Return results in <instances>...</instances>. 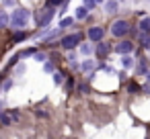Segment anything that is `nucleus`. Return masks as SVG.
Segmentation results:
<instances>
[{
    "label": "nucleus",
    "mask_w": 150,
    "mask_h": 139,
    "mask_svg": "<svg viewBox=\"0 0 150 139\" xmlns=\"http://www.w3.org/2000/svg\"><path fill=\"white\" fill-rule=\"evenodd\" d=\"M35 59H37V61H43V59H45V53H37Z\"/></svg>",
    "instance_id": "obj_22"
},
{
    "label": "nucleus",
    "mask_w": 150,
    "mask_h": 139,
    "mask_svg": "<svg viewBox=\"0 0 150 139\" xmlns=\"http://www.w3.org/2000/svg\"><path fill=\"white\" fill-rule=\"evenodd\" d=\"M80 51H82L84 55H88V53L93 51V47H91V45H82V47H80Z\"/></svg>",
    "instance_id": "obj_18"
},
{
    "label": "nucleus",
    "mask_w": 150,
    "mask_h": 139,
    "mask_svg": "<svg viewBox=\"0 0 150 139\" xmlns=\"http://www.w3.org/2000/svg\"><path fill=\"white\" fill-rule=\"evenodd\" d=\"M52 19H54V8L47 6V8H43L41 15H37V25H39V27H47Z\"/></svg>",
    "instance_id": "obj_4"
},
{
    "label": "nucleus",
    "mask_w": 150,
    "mask_h": 139,
    "mask_svg": "<svg viewBox=\"0 0 150 139\" xmlns=\"http://www.w3.org/2000/svg\"><path fill=\"white\" fill-rule=\"evenodd\" d=\"M140 31H144V33H150V17H144L142 21H140Z\"/></svg>",
    "instance_id": "obj_7"
},
{
    "label": "nucleus",
    "mask_w": 150,
    "mask_h": 139,
    "mask_svg": "<svg viewBox=\"0 0 150 139\" xmlns=\"http://www.w3.org/2000/svg\"><path fill=\"white\" fill-rule=\"evenodd\" d=\"M95 2H103V0H95Z\"/></svg>",
    "instance_id": "obj_24"
},
{
    "label": "nucleus",
    "mask_w": 150,
    "mask_h": 139,
    "mask_svg": "<svg viewBox=\"0 0 150 139\" xmlns=\"http://www.w3.org/2000/svg\"><path fill=\"white\" fill-rule=\"evenodd\" d=\"M62 80H64V74H62V72H56V74H54V82H56V84H62Z\"/></svg>",
    "instance_id": "obj_14"
},
{
    "label": "nucleus",
    "mask_w": 150,
    "mask_h": 139,
    "mask_svg": "<svg viewBox=\"0 0 150 139\" xmlns=\"http://www.w3.org/2000/svg\"><path fill=\"white\" fill-rule=\"evenodd\" d=\"M103 37H105L103 27H93V29H88V39H91V41H101Z\"/></svg>",
    "instance_id": "obj_5"
},
{
    "label": "nucleus",
    "mask_w": 150,
    "mask_h": 139,
    "mask_svg": "<svg viewBox=\"0 0 150 139\" xmlns=\"http://www.w3.org/2000/svg\"><path fill=\"white\" fill-rule=\"evenodd\" d=\"M127 31H129V23H127V21H115V23L111 25V33H113L115 37L127 35Z\"/></svg>",
    "instance_id": "obj_2"
},
{
    "label": "nucleus",
    "mask_w": 150,
    "mask_h": 139,
    "mask_svg": "<svg viewBox=\"0 0 150 139\" xmlns=\"http://www.w3.org/2000/svg\"><path fill=\"white\" fill-rule=\"evenodd\" d=\"M8 23H11V17H8L4 10H0V29H4Z\"/></svg>",
    "instance_id": "obj_8"
},
{
    "label": "nucleus",
    "mask_w": 150,
    "mask_h": 139,
    "mask_svg": "<svg viewBox=\"0 0 150 139\" xmlns=\"http://www.w3.org/2000/svg\"><path fill=\"white\" fill-rule=\"evenodd\" d=\"M132 49H134V43H132V41H121V43H117V47H115L117 53H129Z\"/></svg>",
    "instance_id": "obj_6"
},
{
    "label": "nucleus",
    "mask_w": 150,
    "mask_h": 139,
    "mask_svg": "<svg viewBox=\"0 0 150 139\" xmlns=\"http://www.w3.org/2000/svg\"><path fill=\"white\" fill-rule=\"evenodd\" d=\"M144 47H146V49H150V37H146V39H144Z\"/></svg>",
    "instance_id": "obj_23"
},
{
    "label": "nucleus",
    "mask_w": 150,
    "mask_h": 139,
    "mask_svg": "<svg viewBox=\"0 0 150 139\" xmlns=\"http://www.w3.org/2000/svg\"><path fill=\"white\" fill-rule=\"evenodd\" d=\"M107 51H109V47H107V45H103V43H101V45H99V55H105V53H107Z\"/></svg>",
    "instance_id": "obj_19"
},
{
    "label": "nucleus",
    "mask_w": 150,
    "mask_h": 139,
    "mask_svg": "<svg viewBox=\"0 0 150 139\" xmlns=\"http://www.w3.org/2000/svg\"><path fill=\"white\" fill-rule=\"evenodd\" d=\"M127 90H129V92H132V94H136V92H138V90H140V86H138V84H136V82H132V84H129V86H127Z\"/></svg>",
    "instance_id": "obj_15"
},
{
    "label": "nucleus",
    "mask_w": 150,
    "mask_h": 139,
    "mask_svg": "<svg viewBox=\"0 0 150 139\" xmlns=\"http://www.w3.org/2000/svg\"><path fill=\"white\" fill-rule=\"evenodd\" d=\"M105 8H107V13H115V10H117V0H107V2H105Z\"/></svg>",
    "instance_id": "obj_9"
},
{
    "label": "nucleus",
    "mask_w": 150,
    "mask_h": 139,
    "mask_svg": "<svg viewBox=\"0 0 150 139\" xmlns=\"http://www.w3.org/2000/svg\"><path fill=\"white\" fill-rule=\"evenodd\" d=\"M95 6H97L95 0H84V8H86V10H93Z\"/></svg>",
    "instance_id": "obj_12"
},
{
    "label": "nucleus",
    "mask_w": 150,
    "mask_h": 139,
    "mask_svg": "<svg viewBox=\"0 0 150 139\" xmlns=\"http://www.w3.org/2000/svg\"><path fill=\"white\" fill-rule=\"evenodd\" d=\"M29 17H31V13H29L27 8H17V10L13 13V17H11V23H13L15 29H23V27L29 23Z\"/></svg>",
    "instance_id": "obj_1"
},
{
    "label": "nucleus",
    "mask_w": 150,
    "mask_h": 139,
    "mask_svg": "<svg viewBox=\"0 0 150 139\" xmlns=\"http://www.w3.org/2000/svg\"><path fill=\"white\" fill-rule=\"evenodd\" d=\"M121 64H123V68H132V66H134V61H132V57H127V55H125V57L121 59Z\"/></svg>",
    "instance_id": "obj_13"
},
{
    "label": "nucleus",
    "mask_w": 150,
    "mask_h": 139,
    "mask_svg": "<svg viewBox=\"0 0 150 139\" xmlns=\"http://www.w3.org/2000/svg\"><path fill=\"white\" fill-rule=\"evenodd\" d=\"M91 68H93V61H84V64H82V70H84V72L91 70Z\"/></svg>",
    "instance_id": "obj_21"
},
{
    "label": "nucleus",
    "mask_w": 150,
    "mask_h": 139,
    "mask_svg": "<svg viewBox=\"0 0 150 139\" xmlns=\"http://www.w3.org/2000/svg\"><path fill=\"white\" fill-rule=\"evenodd\" d=\"M80 41H82V33H74V35H68V37L62 39V47L64 49H74Z\"/></svg>",
    "instance_id": "obj_3"
},
{
    "label": "nucleus",
    "mask_w": 150,
    "mask_h": 139,
    "mask_svg": "<svg viewBox=\"0 0 150 139\" xmlns=\"http://www.w3.org/2000/svg\"><path fill=\"white\" fill-rule=\"evenodd\" d=\"M23 39H27V33L23 31V33H17L15 35V41H23Z\"/></svg>",
    "instance_id": "obj_17"
},
{
    "label": "nucleus",
    "mask_w": 150,
    "mask_h": 139,
    "mask_svg": "<svg viewBox=\"0 0 150 139\" xmlns=\"http://www.w3.org/2000/svg\"><path fill=\"white\" fill-rule=\"evenodd\" d=\"M0 123H2V125H11V117L8 115H0Z\"/></svg>",
    "instance_id": "obj_16"
},
{
    "label": "nucleus",
    "mask_w": 150,
    "mask_h": 139,
    "mask_svg": "<svg viewBox=\"0 0 150 139\" xmlns=\"http://www.w3.org/2000/svg\"><path fill=\"white\" fill-rule=\"evenodd\" d=\"M86 15H88V10H86L84 6H78V8H76V19L82 21V19H86Z\"/></svg>",
    "instance_id": "obj_10"
},
{
    "label": "nucleus",
    "mask_w": 150,
    "mask_h": 139,
    "mask_svg": "<svg viewBox=\"0 0 150 139\" xmlns=\"http://www.w3.org/2000/svg\"><path fill=\"white\" fill-rule=\"evenodd\" d=\"M72 23H74V19H72V17H68V19H64V21L60 23V29H66V27H70Z\"/></svg>",
    "instance_id": "obj_11"
},
{
    "label": "nucleus",
    "mask_w": 150,
    "mask_h": 139,
    "mask_svg": "<svg viewBox=\"0 0 150 139\" xmlns=\"http://www.w3.org/2000/svg\"><path fill=\"white\" fill-rule=\"evenodd\" d=\"M62 4V0H47V6H58Z\"/></svg>",
    "instance_id": "obj_20"
}]
</instances>
